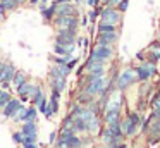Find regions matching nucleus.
Instances as JSON below:
<instances>
[{
  "label": "nucleus",
  "mask_w": 160,
  "mask_h": 148,
  "mask_svg": "<svg viewBox=\"0 0 160 148\" xmlns=\"http://www.w3.org/2000/svg\"><path fill=\"white\" fill-rule=\"evenodd\" d=\"M107 76H97V78H93L91 81H88L86 84H83V89L81 91L88 93V95H91L93 98H97V96L103 95L105 93V88H107Z\"/></svg>",
  "instance_id": "1"
},
{
  "label": "nucleus",
  "mask_w": 160,
  "mask_h": 148,
  "mask_svg": "<svg viewBox=\"0 0 160 148\" xmlns=\"http://www.w3.org/2000/svg\"><path fill=\"white\" fill-rule=\"evenodd\" d=\"M122 19H124V14H121L115 7H108V5L100 7L98 21H102V23H110V24H115V26L122 28Z\"/></svg>",
  "instance_id": "2"
},
{
  "label": "nucleus",
  "mask_w": 160,
  "mask_h": 148,
  "mask_svg": "<svg viewBox=\"0 0 160 148\" xmlns=\"http://www.w3.org/2000/svg\"><path fill=\"white\" fill-rule=\"evenodd\" d=\"M136 81H138V79H136L134 67H128V69H124L122 72L117 74V78H115V89H117L119 93H122V91H126L129 86L134 84Z\"/></svg>",
  "instance_id": "3"
},
{
  "label": "nucleus",
  "mask_w": 160,
  "mask_h": 148,
  "mask_svg": "<svg viewBox=\"0 0 160 148\" xmlns=\"http://www.w3.org/2000/svg\"><path fill=\"white\" fill-rule=\"evenodd\" d=\"M90 59L97 62H103L107 64L112 57H114V47L112 45H100V43H95V47L90 50Z\"/></svg>",
  "instance_id": "4"
},
{
  "label": "nucleus",
  "mask_w": 160,
  "mask_h": 148,
  "mask_svg": "<svg viewBox=\"0 0 160 148\" xmlns=\"http://www.w3.org/2000/svg\"><path fill=\"white\" fill-rule=\"evenodd\" d=\"M134 72H136V79L141 83L148 81L150 78L157 74V62H152V60H141L138 65L134 67Z\"/></svg>",
  "instance_id": "5"
},
{
  "label": "nucleus",
  "mask_w": 160,
  "mask_h": 148,
  "mask_svg": "<svg viewBox=\"0 0 160 148\" xmlns=\"http://www.w3.org/2000/svg\"><path fill=\"white\" fill-rule=\"evenodd\" d=\"M52 26L55 29H74L79 28V16H55L52 21Z\"/></svg>",
  "instance_id": "6"
},
{
  "label": "nucleus",
  "mask_w": 160,
  "mask_h": 148,
  "mask_svg": "<svg viewBox=\"0 0 160 148\" xmlns=\"http://www.w3.org/2000/svg\"><path fill=\"white\" fill-rule=\"evenodd\" d=\"M38 10H40V16L45 23L52 24L53 17H55V7H57V2L55 0H50L48 3H38Z\"/></svg>",
  "instance_id": "7"
},
{
  "label": "nucleus",
  "mask_w": 160,
  "mask_h": 148,
  "mask_svg": "<svg viewBox=\"0 0 160 148\" xmlns=\"http://www.w3.org/2000/svg\"><path fill=\"white\" fill-rule=\"evenodd\" d=\"M78 31L74 29H55V41L60 45H72L76 43Z\"/></svg>",
  "instance_id": "8"
},
{
  "label": "nucleus",
  "mask_w": 160,
  "mask_h": 148,
  "mask_svg": "<svg viewBox=\"0 0 160 148\" xmlns=\"http://www.w3.org/2000/svg\"><path fill=\"white\" fill-rule=\"evenodd\" d=\"M35 88H36V84H35V83H31V81L28 79L26 83H22L21 86H18V88H16L18 98L21 100V102H29V98H31V95H33V91H35Z\"/></svg>",
  "instance_id": "9"
},
{
  "label": "nucleus",
  "mask_w": 160,
  "mask_h": 148,
  "mask_svg": "<svg viewBox=\"0 0 160 148\" xmlns=\"http://www.w3.org/2000/svg\"><path fill=\"white\" fill-rule=\"evenodd\" d=\"M18 71L16 65L9 60L2 62V67H0V83H11L12 78H14V72Z\"/></svg>",
  "instance_id": "10"
},
{
  "label": "nucleus",
  "mask_w": 160,
  "mask_h": 148,
  "mask_svg": "<svg viewBox=\"0 0 160 148\" xmlns=\"http://www.w3.org/2000/svg\"><path fill=\"white\" fill-rule=\"evenodd\" d=\"M55 16H79V10H78L76 3L64 2V3H57Z\"/></svg>",
  "instance_id": "11"
},
{
  "label": "nucleus",
  "mask_w": 160,
  "mask_h": 148,
  "mask_svg": "<svg viewBox=\"0 0 160 148\" xmlns=\"http://www.w3.org/2000/svg\"><path fill=\"white\" fill-rule=\"evenodd\" d=\"M122 114L121 109H105L103 110V122L107 126H115V124H121Z\"/></svg>",
  "instance_id": "12"
},
{
  "label": "nucleus",
  "mask_w": 160,
  "mask_h": 148,
  "mask_svg": "<svg viewBox=\"0 0 160 148\" xmlns=\"http://www.w3.org/2000/svg\"><path fill=\"white\" fill-rule=\"evenodd\" d=\"M21 105H22L21 100H19V98H14V96H12V98L7 102V105H5L4 109L0 110V112H2L4 119H12V117H14V114L18 112V109H19Z\"/></svg>",
  "instance_id": "13"
},
{
  "label": "nucleus",
  "mask_w": 160,
  "mask_h": 148,
  "mask_svg": "<svg viewBox=\"0 0 160 148\" xmlns=\"http://www.w3.org/2000/svg\"><path fill=\"white\" fill-rule=\"evenodd\" d=\"M117 41H119V31L97 33V43H100V45H112V47H114Z\"/></svg>",
  "instance_id": "14"
},
{
  "label": "nucleus",
  "mask_w": 160,
  "mask_h": 148,
  "mask_svg": "<svg viewBox=\"0 0 160 148\" xmlns=\"http://www.w3.org/2000/svg\"><path fill=\"white\" fill-rule=\"evenodd\" d=\"M22 136H33L36 138L38 136V126H36V120H28V122H22L21 129Z\"/></svg>",
  "instance_id": "15"
},
{
  "label": "nucleus",
  "mask_w": 160,
  "mask_h": 148,
  "mask_svg": "<svg viewBox=\"0 0 160 148\" xmlns=\"http://www.w3.org/2000/svg\"><path fill=\"white\" fill-rule=\"evenodd\" d=\"M48 83H50V91H57L62 95L67 86V78H53V79H48Z\"/></svg>",
  "instance_id": "16"
},
{
  "label": "nucleus",
  "mask_w": 160,
  "mask_h": 148,
  "mask_svg": "<svg viewBox=\"0 0 160 148\" xmlns=\"http://www.w3.org/2000/svg\"><path fill=\"white\" fill-rule=\"evenodd\" d=\"M121 131L124 136H134L136 131H138V126L134 122H131L128 117H124V119H121Z\"/></svg>",
  "instance_id": "17"
},
{
  "label": "nucleus",
  "mask_w": 160,
  "mask_h": 148,
  "mask_svg": "<svg viewBox=\"0 0 160 148\" xmlns=\"http://www.w3.org/2000/svg\"><path fill=\"white\" fill-rule=\"evenodd\" d=\"M146 55H148V59H146V60H152V62L160 60V43L157 40L153 41L148 48H146Z\"/></svg>",
  "instance_id": "18"
},
{
  "label": "nucleus",
  "mask_w": 160,
  "mask_h": 148,
  "mask_svg": "<svg viewBox=\"0 0 160 148\" xmlns=\"http://www.w3.org/2000/svg\"><path fill=\"white\" fill-rule=\"evenodd\" d=\"M19 7L21 5H19V2H16V0H2V2H0V12H4L5 16H7V14L18 10Z\"/></svg>",
  "instance_id": "19"
},
{
  "label": "nucleus",
  "mask_w": 160,
  "mask_h": 148,
  "mask_svg": "<svg viewBox=\"0 0 160 148\" xmlns=\"http://www.w3.org/2000/svg\"><path fill=\"white\" fill-rule=\"evenodd\" d=\"M28 79H29V78H28V74H26L24 71H21V69H18V71L14 72V78H12V81H11V86L16 89L18 86H21L22 83L28 81Z\"/></svg>",
  "instance_id": "20"
},
{
  "label": "nucleus",
  "mask_w": 160,
  "mask_h": 148,
  "mask_svg": "<svg viewBox=\"0 0 160 148\" xmlns=\"http://www.w3.org/2000/svg\"><path fill=\"white\" fill-rule=\"evenodd\" d=\"M119 29H121L119 26L110 23H102V21L97 23V33H110V31H119Z\"/></svg>",
  "instance_id": "21"
},
{
  "label": "nucleus",
  "mask_w": 160,
  "mask_h": 148,
  "mask_svg": "<svg viewBox=\"0 0 160 148\" xmlns=\"http://www.w3.org/2000/svg\"><path fill=\"white\" fill-rule=\"evenodd\" d=\"M42 98H45V93H43V88H42L40 84H36L35 91H33L31 98H29V103H31V105H36V103H38Z\"/></svg>",
  "instance_id": "22"
},
{
  "label": "nucleus",
  "mask_w": 160,
  "mask_h": 148,
  "mask_svg": "<svg viewBox=\"0 0 160 148\" xmlns=\"http://www.w3.org/2000/svg\"><path fill=\"white\" fill-rule=\"evenodd\" d=\"M100 7H102V3H100V5H97V7H93V9H88V14H86V17H88V24H95V23H98V14H100Z\"/></svg>",
  "instance_id": "23"
},
{
  "label": "nucleus",
  "mask_w": 160,
  "mask_h": 148,
  "mask_svg": "<svg viewBox=\"0 0 160 148\" xmlns=\"http://www.w3.org/2000/svg\"><path fill=\"white\" fill-rule=\"evenodd\" d=\"M93 100H95L93 96L88 95V93H84V91H79V95L76 96V103H79V105H84V107H86L88 103H91Z\"/></svg>",
  "instance_id": "24"
},
{
  "label": "nucleus",
  "mask_w": 160,
  "mask_h": 148,
  "mask_svg": "<svg viewBox=\"0 0 160 148\" xmlns=\"http://www.w3.org/2000/svg\"><path fill=\"white\" fill-rule=\"evenodd\" d=\"M11 98H12L11 89H2V88H0V110L7 105V102H9Z\"/></svg>",
  "instance_id": "25"
},
{
  "label": "nucleus",
  "mask_w": 160,
  "mask_h": 148,
  "mask_svg": "<svg viewBox=\"0 0 160 148\" xmlns=\"http://www.w3.org/2000/svg\"><path fill=\"white\" fill-rule=\"evenodd\" d=\"M26 109H28V107L26 105H21L18 109V112L14 114V117H12V120H14V122H24V115H26Z\"/></svg>",
  "instance_id": "26"
},
{
  "label": "nucleus",
  "mask_w": 160,
  "mask_h": 148,
  "mask_svg": "<svg viewBox=\"0 0 160 148\" xmlns=\"http://www.w3.org/2000/svg\"><path fill=\"white\" fill-rule=\"evenodd\" d=\"M36 117H38V110H36L35 105L28 107L26 109V115H24V122H28V120H36Z\"/></svg>",
  "instance_id": "27"
},
{
  "label": "nucleus",
  "mask_w": 160,
  "mask_h": 148,
  "mask_svg": "<svg viewBox=\"0 0 160 148\" xmlns=\"http://www.w3.org/2000/svg\"><path fill=\"white\" fill-rule=\"evenodd\" d=\"M67 145H69V148H83V140L78 134H74L67 140Z\"/></svg>",
  "instance_id": "28"
},
{
  "label": "nucleus",
  "mask_w": 160,
  "mask_h": 148,
  "mask_svg": "<svg viewBox=\"0 0 160 148\" xmlns=\"http://www.w3.org/2000/svg\"><path fill=\"white\" fill-rule=\"evenodd\" d=\"M115 9H117L121 14H126V12H128V9H129V0H121V2L115 5Z\"/></svg>",
  "instance_id": "29"
},
{
  "label": "nucleus",
  "mask_w": 160,
  "mask_h": 148,
  "mask_svg": "<svg viewBox=\"0 0 160 148\" xmlns=\"http://www.w3.org/2000/svg\"><path fill=\"white\" fill-rule=\"evenodd\" d=\"M22 140H24V136H22L21 131H14V133H12V141H14L16 145H21Z\"/></svg>",
  "instance_id": "30"
},
{
  "label": "nucleus",
  "mask_w": 160,
  "mask_h": 148,
  "mask_svg": "<svg viewBox=\"0 0 160 148\" xmlns=\"http://www.w3.org/2000/svg\"><path fill=\"white\" fill-rule=\"evenodd\" d=\"M72 124H74V117L71 114H67L62 120V127H72Z\"/></svg>",
  "instance_id": "31"
},
{
  "label": "nucleus",
  "mask_w": 160,
  "mask_h": 148,
  "mask_svg": "<svg viewBox=\"0 0 160 148\" xmlns=\"http://www.w3.org/2000/svg\"><path fill=\"white\" fill-rule=\"evenodd\" d=\"M78 62H79V59H78V57H71L69 60H67V67H69L71 71H72V69L78 65Z\"/></svg>",
  "instance_id": "32"
},
{
  "label": "nucleus",
  "mask_w": 160,
  "mask_h": 148,
  "mask_svg": "<svg viewBox=\"0 0 160 148\" xmlns=\"http://www.w3.org/2000/svg\"><path fill=\"white\" fill-rule=\"evenodd\" d=\"M86 2V5H88V9H93V7H97V5H100V2L98 0H84Z\"/></svg>",
  "instance_id": "33"
},
{
  "label": "nucleus",
  "mask_w": 160,
  "mask_h": 148,
  "mask_svg": "<svg viewBox=\"0 0 160 148\" xmlns=\"http://www.w3.org/2000/svg\"><path fill=\"white\" fill-rule=\"evenodd\" d=\"M79 26H90V24H88V17L86 16H81L79 17Z\"/></svg>",
  "instance_id": "34"
},
{
  "label": "nucleus",
  "mask_w": 160,
  "mask_h": 148,
  "mask_svg": "<svg viewBox=\"0 0 160 148\" xmlns=\"http://www.w3.org/2000/svg\"><path fill=\"white\" fill-rule=\"evenodd\" d=\"M57 140V131H53V133H50V145H53Z\"/></svg>",
  "instance_id": "35"
},
{
  "label": "nucleus",
  "mask_w": 160,
  "mask_h": 148,
  "mask_svg": "<svg viewBox=\"0 0 160 148\" xmlns=\"http://www.w3.org/2000/svg\"><path fill=\"white\" fill-rule=\"evenodd\" d=\"M26 3H28V5H31V7H35V5H38V3H40V0H28Z\"/></svg>",
  "instance_id": "36"
},
{
  "label": "nucleus",
  "mask_w": 160,
  "mask_h": 148,
  "mask_svg": "<svg viewBox=\"0 0 160 148\" xmlns=\"http://www.w3.org/2000/svg\"><path fill=\"white\" fill-rule=\"evenodd\" d=\"M55 148H69L67 143H55Z\"/></svg>",
  "instance_id": "37"
},
{
  "label": "nucleus",
  "mask_w": 160,
  "mask_h": 148,
  "mask_svg": "<svg viewBox=\"0 0 160 148\" xmlns=\"http://www.w3.org/2000/svg\"><path fill=\"white\" fill-rule=\"evenodd\" d=\"M136 59H138V60H145V52H139V54L136 55Z\"/></svg>",
  "instance_id": "38"
},
{
  "label": "nucleus",
  "mask_w": 160,
  "mask_h": 148,
  "mask_svg": "<svg viewBox=\"0 0 160 148\" xmlns=\"http://www.w3.org/2000/svg\"><path fill=\"white\" fill-rule=\"evenodd\" d=\"M2 84V89H11V83H0Z\"/></svg>",
  "instance_id": "39"
},
{
  "label": "nucleus",
  "mask_w": 160,
  "mask_h": 148,
  "mask_svg": "<svg viewBox=\"0 0 160 148\" xmlns=\"http://www.w3.org/2000/svg\"><path fill=\"white\" fill-rule=\"evenodd\" d=\"M4 19H5V14H4V12H0V24L4 23Z\"/></svg>",
  "instance_id": "40"
},
{
  "label": "nucleus",
  "mask_w": 160,
  "mask_h": 148,
  "mask_svg": "<svg viewBox=\"0 0 160 148\" xmlns=\"http://www.w3.org/2000/svg\"><path fill=\"white\" fill-rule=\"evenodd\" d=\"M117 148H128V145H126V143H122V141H121V143H119V146Z\"/></svg>",
  "instance_id": "41"
},
{
  "label": "nucleus",
  "mask_w": 160,
  "mask_h": 148,
  "mask_svg": "<svg viewBox=\"0 0 160 148\" xmlns=\"http://www.w3.org/2000/svg\"><path fill=\"white\" fill-rule=\"evenodd\" d=\"M57 3H64V2H72V0H55Z\"/></svg>",
  "instance_id": "42"
},
{
  "label": "nucleus",
  "mask_w": 160,
  "mask_h": 148,
  "mask_svg": "<svg viewBox=\"0 0 160 148\" xmlns=\"http://www.w3.org/2000/svg\"><path fill=\"white\" fill-rule=\"evenodd\" d=\"M50 0H40V3H48Z\"/></svg>",
  "instance_id": "43"
},
{
  "label": "nucleus",
  "mask_w": 160,
  "mask_h": 148,
  "mask_svg": "<svg viewBox=\"0 0 160 148\" xmlns=\"http://www.w3.org/2000/svg\"><path fill=\"white\" fill-rule=\"evenodd\" d=\"M2 62H4V59H2V57H0V67H2Z\"/></svg>",
  "instance_id": "44"
}]
</instances>
